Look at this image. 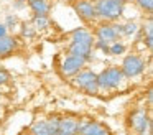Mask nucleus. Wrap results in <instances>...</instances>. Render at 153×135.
Segmentation results:
<instances>
[{
    "label": "nucleus",
    "instance_id": "f257e3e1",
    "mask_svg": "<svg viewBox=\"0 0 153 135\" xmlns=\"http://www.w3.org/2000/svg\"><path fill=\"white\" fill-rule=\"evenodd\" d=\"M123 0H96V15L97 18L105 22H115L123 13Z\"/></svg>",
    "mask_w": 153,
    "mask_h": 135
},
{
    "label": "nucleus",
    "instance_id": "f03ea898",
    "mask_svg": "<svg viewBox=\"0 0 153 135\" xmlns=\"http://www.w3.org/2000/svg\"><path fill=\"white\" fill-rule=\"evenodd\" d=\"M123 79H125V76H123L122 69L117 68V66H110V68L104 69L100 74H97V87L112 91V89H117L122 86Z\"/></svg>",
    "mask_w": 153,
    "mask_h": 135
},
{
    "label": "nucleus",
    "instance_id": "7ed1b4c3",
    "mask_svg": "<svg viewBox=\"0 0 153 135\" xmlns=\"http://www.w3.org/2000/svg\"><path fill=\"white\" fill-rule=\"evenodd\" d=\"M73 84L77 89L84 91L86 94H97L99 87H97V74L89 69H81L76 76H73Z\"/></svg>",
    "mask_w": 153,
    "mask_h": 135
},
{
    "label": "nucleus",
    "instance_id": "20e7f679",
    "mask_svg": "<svg viewBox=\"0 0 153 135\" xmlns=\"http://www.w3.org/2000/svg\"><path fill=\"white\" fill-rule=\"evenodd\" d=\"M120 69L125 78H137L145 71V61L137 54H128L123 58Z\"/></svg>",
    "mask_w": 153,
    "mask_h": 135
},
{
    "label": "nucleus",
    "instance_id": "39448f33",
    "mask_svg": "<svg viewBox=\"0 0 153 135\" xmlns=\"http://www.w3.org/2000/svg\"><path fill=\"white\" fill-rule=\"evenodd\" d=\"M128 124L137 135H145L150 130V117L145 109H135L128 117Z\"/></svg>",
    "mask_w": 153,
    "mask_h": 135
},
{
    "label": "nucleus",
    "instance_id": "423d86ee",
    "mask_svg": "<svg viewBox=\"0 0 153 135\" xmlns=\"http://www.w3.org/2000/svg\"><path fill=\"white\" fill-rule=\"evenodd\" d=\"M77 134H81V135H110V132L100 122L82 119V120H77Z\"/></svg>",
    "mask_w": 153,
    "mask_h": 135
},
{
    "label": "nucleus",
    "instance_id": "0eeeda50",
    "mask_svg": "<svg viewBox=\"0 0 153 135\" xmlns=\"http://www.w3.org/2000/svg\"><path fill=\"white\" fill-rule=\"evenodd\" d=\"M84 64H86V59L79 58V56L68 54L61 63V74L66 76V78H73L84 68Z\"/></svg>",
    "mask_w": 153,
    "mask_h": 135
},
{
    "label": "nucleus",
    "instance_id": "6e6552de",
    "mask_svg": "<svg viewBox=\"0 0 153 135\" xmlns=\"http://www.w3.org/2000/svg\"><path fill=\"white\" fill-rule=\"evenodd\" d=\"M73 8L84 22H92V20L97 18L96 15V7L91 0H76L73 3Z\"/></svg>",
    "mask_w": 153,
    "mask_h": 135
},
{
    "label": "nucleus",
    "instance_id": "1a4fd4ad",
    "mask_svg": "<svg viewBox=\"0 0 153 135\" xmlns=\"http://www.w3.org/2000/svg\"><path fill=\"white\" fill-rule=\"evenodd\" d=\"M96 36H97L99 41H104V43H107V45H110V43L117 41L120 35L117 33V30L114 25H110V23H102V25L97 26Z\"/></svg>",
    "mask_w": 153,
    "mask_h": 135
},
{
    "label": "nucleus",
    "instance_id": "9d476101",
    "mask_svg": "<svg viewBox=\"0 0 153 135\" xmlns=\"http://www.w3.org/2000/svg\"><path fill=\"white\" fill-rule=\"evenodd\" d=\"M58 135H77V119L74 117L59 119Z\"/></svg>",
    "mask_w": 153,
    "mask_h": 135
},
{
    "label": "nucleus",
    "instance_id": "9b49d317",
    "mask_svg": "<svg viewBox=\"0 0 153 135\" xmlns=\"http://www.w3.org/2000/svg\"><path fill=\"white\" fill-rule=\"evenodd\" d=\"M69 54L73 56H79V58L82 59H89L91 54H92V46L91 45H84V43H74L71 41L69 45Z\"/></svg>",
    "mask_w": 153,
    "mask_h": 135
},
{
    "label": "nucleus",
    "instance_id": "f8f14e48",
    "mask_svg": "<svg viewBox=\"0 0 153 135\" xmlns=\"http://www.w3.org/2000/svg\"><path fill=\"white\" fill-rule=\"evenodd\" d=\"M71 40L74 43H84V45H94V38L91 35L89 30L86 28H76L73 33H71Z\"/></svg>",
    "mask_w": 153,
    "mask_h": 135
},
{
    "label": "nucleus",
    "instance_id": "ddd939ff",
    "mask_svg": "<svg viewBox=\"0 0 153 135\" xmlns=\"http://www.w3.org/2000/svg\"><path fill=\"white\" fill-rule=\"evenodd\" d=\"M17 49V41L12 36H2L0 38V56H7Z\"/></svg>",
    "mask_w": 153,
    "mask_h": 135
},
{
    "label": "nucleus",
    "instance_id": "4468645a",
    "mask_svg": "<svg viewBox=\"0 0 153 135\" xmlns=\"http://www.w3.org/2000/svg\"><path fill=\"white\" fill-rule=\"evenodd\" d=\"M28 5L35 12V15H48L51 8L48 0H33V2H28Z\"/></svg>",
    "mask_w": 153,
    "mask_h": 135
},
{
    "label": "nucleus",
    "instance_id": "2eb2a0df",
    "mask_svg": "<svg viewBox=\"0 0 153 135\" xmlns=\"http://www.w3.org/2000/svg\"><path fill=\"white\" fill-rule=\"evenodd\" d=\"M30 132H31V135H51V132H50V125H48V120L35 122Z\"/></svg>",
    "mask_w": 153,
    "mask_h": 135
},
{
    "label": "nucleus",
    "instance_id": "dca6fc26",
    "mask_svg": "<svg viewBox=\"0 0 153 135\" xmlns=\"http://www.w3.org/2000/svg\"><path fill=\"white\" fill-rule=\"evenodd\" d=\"M138 31V25L135 22H128V23H123L120 25V35H125V36H132Z\"/></svg>",
    "mask_w": 153,
    "mask_h": 135
},
{
    "label": "nucleus",
    "instance_id": "f3484780",
    "mask_svg": "<svg viewBox=\"0 0 153 135\" xmlns=\"http://www.w3.org/2000/svg\"><path fill=\"white\" fill-rule=\"evenodd\" d=\"M48 25H50L48 15H35V18H33V28L35 30H45Z\"/></svg>",
    "mask_w": 153,
    "mask_h": 135
},
{
    "label": "nucleus",
    "instance_id": "a211bd4d",
    "mask_svg": "<svg viewBox=\"0 0 153 135\" xmlns=\"http://www.w3.org/2000/svg\"><path fill=\"white\" fill-rule=\"evenodd\" d=\"M125 51V45L123 43H119V41H114L109 45V53L110 54H122Z\"/></svg>",
    "mask_w": 153,
    "mask_h": 135
},
{
    "label": "nucleus",
    "instance_id": "6ab92c4d",
    "mask_svg": "<svg viewBox=\"0 0 153 135\" xmlns=\"http://www.w3.org/2000/svg\"><path fill=\"white\" fill-rule=\"evenodd\" d=\"M135 2L138 3V7L143 10V12L152 13V10H153V0H135Z\"/></svg>",
    "mask_w": 153,
    "mask_h": 135
},
{
    "label": "nucleus",
    "instance_id": "aec40b11",
    "mask_svg": "<svg viewBox=\"0 0 153 135\" xmlns=\"http://www.w3.org/2000/svg\"><path fill=\"white\" fill-rule=\"evenodd\" d=\"M48 125H50L51 135H58V125H59V119H58V117H51L50 120H48Z\"/></svg>",
    "mask_w": 153,
    "mask_h": 135
},
{
    "label": "nucleus",
    "instance_id": "412c9836",
    "mask_svg": "<svg viewBox=\"0 0 153 135\" xmlns=\"http://www.w3.org/2000/svg\"><path fill=\"white\" fill-rule=\"evenodd\" d=\"M35 31H36V30L33 28V25H23V28H22V35L27 36V38H33Z\"/></svg>",
    "mask_w": 153,
    "mask_h": 135
},
{
    "label": "nucleus",
    "instance_id": "4be33fe9",
    "mask_svg": "<svg viewBox=\"0 0 153 135\" xmlns=\"http://www.w3.org/2000/svg\"><path fill=\"white\" fill-rule=\"evenodd\" d=\"M17 23H18V18H17L15 15H8L7 18H5V26H10V28H13Z\"/></svg>",
    "mask_w": 153,
    "mask_h": 135
},
{
    "label": "nucleus",
    "instance_id": "5701e85b",
    "mask_svg": "<svg viewBox=\"0 0 153 135\" xmlns=\"http://www.w3.org/2000/svg\"><path fill=\"white\" fill-rule=\"evenodd\" d=\"M10 79V76H8L7 71H4V69H0V84H5V82Z\"/></svg>",
    "mask_w": 153,
    "mask_h": 135
},
{
    "label": "nucleus",
    "instance_id": "b1692460",
    "mask_svg": "<svg viewBox=\"0 0 153 135\" xmlns=\"http://www.w3.org/2000/svg\"><path fill=\"white\" fill-rule=\"evenodd\" d=\"M96 46H97V48H100L104 53H109V45H107V43L99 41V40H97V41H96Z\"/></svg>",
    "mask_w": 153,
    "mask_h": 135
},
{
    "label": "nucleus",
    "instance_id": "393cba45",
    "mask_svg": "<svg viewBox=\"0 0 153 135\" xmlns=\"http://www.w3.org/2000/svg\"><path fill=\"white\" fill-rule=\"evenodd\" d=\"M2 36H7V26L5 25H0V38Z\"/></svg>",
    "mask_w": 153,
    "mask_h": 135
},
{
    "label": "nucleus",
    "instance_id": "a878e982",
    "mask_svg": "<svg viewBox=\"0 0 153 135\" xmlns=\"http://www.w3.org/2000/svg\"><path fill=\"white\" fill-rule=\"evenodd\" d=\"M23 5H25V2H23V0H15V3H13V7H15V8H22Z\"/></svg>",
    "mask_w": 153,
    "mask_h": 135
},
{
    "label": "nucleus",
    "instance_id": "bb28decb",
    "mask_svg": "<svg viewBox=\"0 0 153 135\" xmlns=\"http://www.w3.org/2000/svg\"><path fill=\"white\" fill-rule=\"evenodd\" d=\"M123 2H125V3H127V2H135V0H123Z\"/></svg>",
    "mask_w": 153,
    "mask_h": 135
},
{
    "label": "nucleus",
    "instance_id": "cd10ccee",
    "mask_svg": "<svg viewBox=\"0 0 153 135\" xmlns=\"http://www.w3.org/2000/svg\"><path fill=\"white\" fill-rule=\"evenodd\" d=\"M27 2H33V0H27Z\"/></svg>",
    "mask_w": 153,
    "mask_h": 135
}]
</instances>
